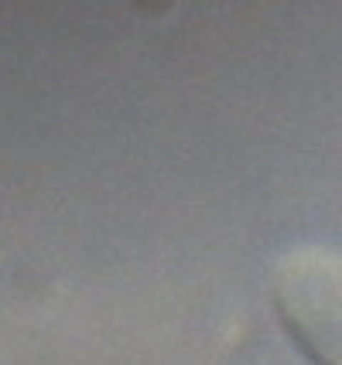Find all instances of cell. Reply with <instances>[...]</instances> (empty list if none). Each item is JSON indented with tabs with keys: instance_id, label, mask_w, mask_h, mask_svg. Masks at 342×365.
Masks as SVG:
<instances>
[{
	"instance_id": "6da1fadb",
	"label": "cell",
	"mask_w": 342,
	"mask_h": 365,
	"mask_svg": "<svg viewBox=\"0 0 342 365\" xmlns=\"http://www.w3.org/2000/svg\"><path fill=\"white\" fill-rule=\"evenodd\" d=\"M271 301L284 331L311 365H342V253L301 246L281 256Z\"/></svg>"
}]
</instances>
